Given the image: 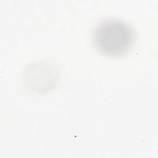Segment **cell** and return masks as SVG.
Wrapping results in <instances>:
<instances>
[{
  "instance_id": "obj_1",
  "label": "cell",
  "mask_w": 158,
  "mask_h": 158,
  "mask_svg": "<svg viewBox=\"0 0 158 158\" xmlns=\"http://www.w3.org/2000/svg\"><path fill=\"white\" fill-rule=\"evenodd\" d=\"M134 32L126 22L118 19H108L101 22L93 33V43L101 53L109 56H120L131 47Z\"/></svg>"
}]
</instances>
